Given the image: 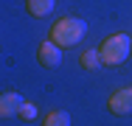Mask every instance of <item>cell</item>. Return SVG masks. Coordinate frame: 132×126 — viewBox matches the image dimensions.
<instances>
[{
    "instance_id": "obj_1",
    "label": "cell",
    "mask_w": 132,
    "mask_h": 126,
    "mask_svg": "<svg viewBox=\"0 0 132 126\" xmlns=\"http://www.w3.org/2000/svg\"><path fill=\"white\" fill-rule=\"evenodd\" d=\"M84 34H87V23L84 20H79V17H59L51 25V37L48 39L56 42L62 50H68V48H76Z\"/></svg>"
},
{
    "instance_id": "obj_2",
    "label": "cell",
    "mask_w": 132,
    "mask_h": 126,
    "mask_svg": "<svg viewBox=\"0 0 132 126\" xmlns=\"http://www.w3.org/2000/svg\"><path fill=\"white\" fill-rule=\"evenodd\" d=\"M129 53H132V37H127V34H112V37H107L104 42L98 45L101 65H107V67L124 65L129 59Z\"/></svg>"
},
{
    "instance_id": "obj_3",
    "label": "cell",
    "mask_w": 132,
    "mask_h": 126,
    "mask_svg": "<svg viewBox=\"0 0 132 126\" xmlns=\"http://www.w3.org/2000/svg\"><path fill=\"white\" fill-rule=\"evenodd\" d=\"M107 109H110L112 115H118V118L129 115V112H132V84L118 87V90L107 98Z\"/></svg>"
},
{
    "instance_id": "obj_4",
    "label": "cell",
    "mask_w": 132,
    "mask_h": 126,
    "mask_svg": "<svg viewBox=\"0 0 132 126\" xmlns=\"http://www.w3.org/2000/svg\"><path fill=\"white\" fill-rule=\"evenodd\" d=\"M37 62L42 65V67H59V62H62V48L56 45V42H51V39H45L39 48H37Z\"/></svg>"
},
{
    "instance_id": "obj_5",
    "label": "cell",
    "mask_w": 132,
    "mask_h": 126,
    "mask_svg": "<svg viewBox=\"0 0 132 126\" xmlns=\"http://www.w3.org/2000/svg\"><path fill=\"white\" fill-rule=\"evenodd\" d=\"M20 106H23V95H20V93H14V90L0 93V121L17 118V115H20Z\"/></svg>"
},
{
    "instance_id": "obj_6",
    "label": "cell",
    "mask_w": 132,
    "mask_h": 126,
    "mask_svg": "<svg viewBox=\"0 0 132 126\" xmlns=\"http://www.w3.org/2000/svg\"><path fill=\"white\" fill-rule=\"evenodd\" d=\"M53 6H56V0H26V8L31 17H37V20H42V17H51Z\"/></svg>"
},
{
    "instance_id": "obj_7",
    "label": "cell",
    "mask_w": 132,
    "mask_h": 126,
    "mask_svg": "<svg viewBox=\"0 0 132 126\" xmlns=\"http://www.w3.org/2000/svg\"><path fill=\"white\" fill-rule=\"evenodd\" d=\"M42 126H70V115H68L65 109H51V112L45 115Z\"/></svg>"
},
{
    "instance_id": "obj_8",
    "label": "cell",
    "mask_w": 132,
    "mask_h": 126,
    "mask_svg": "<svg viewBox=\"0 0 132 126\" xmlns=\"http://www.w3.org/2000/svg\"><path fill=\"white\" fill-rule=\"evenodd\" d=\"M79 65H81V67H87V70H96V67L101 65L98 48H96V50H81V56H79Z\"/></svg>"
},
{
    "instance_id": "obj_9",
    "label": "cell",
    "mask_w": 132,
    "mask_h": 126,
    "mask_svg": "<svg viewBox=\"0 0 132 126\" xmlns=\"http://www.w3.org/2000/svg\"><path fill=\"white\" fill-rule=\"evenodd\" d=\"M20 118H23V121H34V118H37V106H34L31 101H23V106H20Z\"/></svg>"
}]
</instances>
